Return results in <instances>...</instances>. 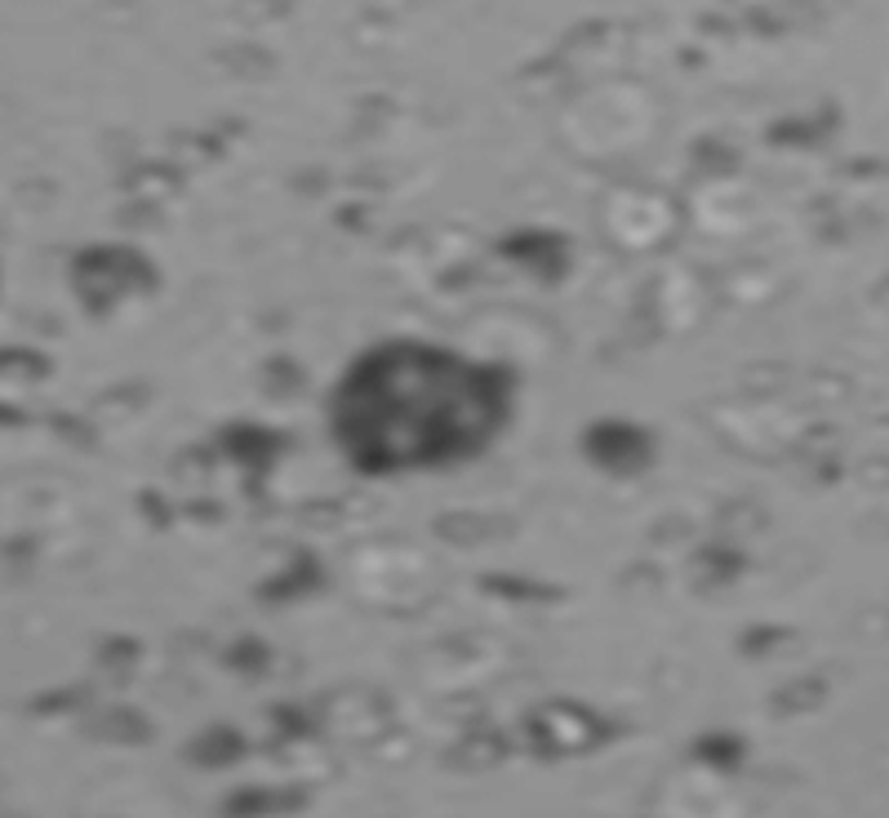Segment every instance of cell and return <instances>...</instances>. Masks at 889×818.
I'll return each instance as SVG.
<instances>
[{
    "mask_svg": "<svg viewBox=\"0 0 889 818\" xmlns=\"http://www.w3.org/2000/svg\"><path fill=\"white\" fill-rule=\"evenodd\" d=\"M516 419V374L436 338H383L334 374L325 428L356 476L405 481L486 458Z\"/></svg>",
    "mask_w": 889,
    "mask_h": 818,
    "instance_id": "1",
    "label": "cell"
}]
</instances>
